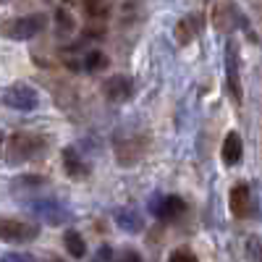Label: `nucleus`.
Returning a JSON list of instances; mask_svg holds the SVG:
<instances>
[{
	"mask_svg": "<svg viewBox=\"0 0 262 262\" xmlns=\"http://www.w3.org/2000/svg\"><path fill=\"white\" fill-rule=\"evenodd\" d=\"M242 152H244V144H242V137L236 134V131H231V134L226 137L223 142V163L226 165H236L238 160H242Z\"/></svg>",
	"mask_w": 262,
	"mask_h": 262,
	"instance_id": "nucleus-7",
	"label": "nucleus"
},
{
	"mask_svg": "<svg viewBox=\"0 0 262 262\" xmlns=\"http://www.w3.org/2000/svg\"><path fill=\"white\" fill-rule=\"evenodd\" d=\"M34 236H37V228L34 226L13 221V217H0V242L21 244V242H32Z\"/></svg>",
	"mask_w": 262,
	"mask_h": 262,
	"instance_id": "nucleus-4",
	"label": "nucleus"
},
{
	"mask_svg": "<svg viewBox=\"0 0 262 262\" xmlns=\"http://www.w3.org/2000/svg\"><path fill=\"white\" fill-rule=\"evenodd\" d=\"M55 21H58V29H60V34H71V32L76 29V24H74L71 13H69V11H63V8L55 13Z\"/></svg>",
	"mask_w": 262,
	"mask_h": 262,
	"instance_id": "nucleus-13",
	"label": "nucleus"
},
{
	"mask_svg": "<svg viewBox=\"0 0 262 262\" xmlns=\"http://www.w3.org/2000/svg\"><path fill=\"white\" fill-rule=\"evenodd\" d=\"M3 102L8 107H13V111H34V107L39 105V95L29 84H13V86L6 90Z\"/></svg>",
	"mask_w": 262,
	"mask_h": 262,
	"instance_id": "nucleus-3",
	"label": "nucleus"
},
{
	"mask_svg": "<svg viewBox=\"0 0 262 262\" xmlns=\"http://www.w3.org/2000/svg\"><path fill=\"white\" fill-rule=\"evenodd\" d=\"M63 165H66V170H69L71 176H81L84 173V165H81V160L76 155V149H63Z\"/></svg>",
	"mask_w": 262,
	"mask_h": 262,
	"instance_id": "nucleus-11",
	"label": "nucleus"
},
{
	"mask_svg": "<svg viewBox=\"0 0 262 262\" xmlns=\"http://www.w3.org/2000/svg\"><path fill=\"white\" fill-rule=\"evenodd\" d=\"M45 27H48V18L42 16V13H32V16H21V18L11 21V24H6L3 32H6L11 39H32V37H37Z\"/></svg>",
	"mask_w": 262,
	"mask_h": 262,
	"instance_id": "nucleus-2",
	"label": "nucleus"
},
{
	"mask_svg": "<svg viewBox=\"0 0 262 262\" xmlns=\"http://www.w3.org/2000/svg\"><path fill=\"white\" fill-rule=\"evenodd\" d=\"M97 3H100V0H86V11L95 13V11H97Z\"/></svg>",
	"mask_w": 262,
	"mask_h": 262,
	"instance_id": "nucleus-17",
	"label": "nucleus"
},
{
	"mask_svg": "<svg viewBox=\"0 0 262 262\" xmlns=\"http://www.w3.org/2000/svg\"><path fill=\"white\" fill-rule=\"evenodd\" d=\"M168 262H196V257L189 249H176V252H170Z\"/></svg>",
	"mask_w": 262,
	"mask_h": 262,
	"instance_id": "nucleus-15",
	"label": "nucleus"
},
{
	"mask_svg": "<svg viewBox=\"0 0 262 262\" xmlns=\"http://www.w3.org/2000/svg\"><path fill=\"white\" fill-rule=\"evenodd\" d=\"M176 37H179L181 45H186V42L194 37V21H191V18L179 21V24H176Z\"/></svg>",
	"mask_w": 262,
	"mask_h": 262,
	"instance_id": "nucleus-12",
	"label": "nucleus"
},
{
	"mask_svg": "<svg viewBox=\"0 0 262 262\" xmlns=\"http://www.w3.org/2000/svg\"><path fill=\"white\" fill-rule=\"evenodd\" d=\"M105 66H107V58H105L100 50H95V53L86 55V69H90V71H100V69H105Z\"/></svg>",
	"mask_w": 262,
	"mask_h": 262,
	"instance_id": "nucleus-14",
	"label": "nucleus"
},
{
	"mask_svg": "<svg viewBox=\"0 0 262 262\" xmlns=\"http://www.w3.org/2000/svg\"><path fill=\"white\" fill-rule=\"evenodd\" d=\"M102 92L111 97V100L121 102V100H126V97L131 95V81H128L126 76H113V79H107V81H105Z\"/></svg>",
	"mask_w": 262,
	"mask_h": 262,
	"instance_id": "nucleus-8",
	"label": "nucleus"
},
{
	"mask_svg": "<svg viewBox=\"0 0 262 262\" xmlns=\"http://www.w3.org/2000/svg\"><path fill=\"white\" fill-rule=\"evenodd\" d=\"M228 205H231V212L236 217H249L252 215V191L247 184H236L228 194Z\"/></svg>",
	"mask_w": 262,
	"mask_h": 262,
	"instance_id": "nucleus-5",
	"label": "nucleus"
},
{
	"mask_svg": "<svg viewBox=\"0 0 262 262\" xmlns=\"http://www.w3.org/2000/svg\"><path fill=\"white\" fill-rule=\"evenodd\" d=\"M0 144H3V134H0Z\"/></svg>",
	"mask_w": 262,
	"mask_h": 262,
	"instance_id": "nucleus-18",
	"label": "nucleus"
},
{
	"mask_svg": "<svg viewBox=\"0 0 262 262\" xmlns=\"http://www.w3.org/2000/svg\"><path fill=\"white\" fill-rule=\"evenodd\" d=\"M63 242H66V249H69V254H71V257L81 259V257L86 254V244H84V238H81L76 231H66Z\"/></svg>",
	"mask_w": 262,
	"mask_h": 262,
	"instance_id": "nucleus-9",
	"label": "nucleus"
},
{
	"mask_svg": "<svg viewBox=\"0 0 262 262\" xmlns=\"http://www.w3.org/2000/svg\"><path fill=\"white\" fill-rule=\"evenodd\" d=\"M226 71H228V90H231L233 100L242 102V81H238V63H236L233 45H228V50H226Z\"/></svg>",
	"mask_w": 262,
	"mask_h": 262,
	"instance_id": "nucleus-6",
	"label": "nucleus"
},
{
	"mask_svg": "<svg viewBox=\"0 0 262 262\" xmlns=\"http://www.w3.org/2000/svg\"><path fill=\"white\" fill-rule=\"evenodd\" d=\"M121 262H142V259H139V254H137V252H126V254L121 257Z\"/></svg>",
	"mask_w": 262,
	"mask_h": 262,
	"instance_id": "nucleus-16",
	"label": "nucleus"
},
{
	"mask_svg": "<svg viewBox=\"0 0 262 262\" xmlns=\"http://www.w3.org/2000/svg\"><path fill=\"white\" fill-rule=\"evenodd\" d=\"M45 149V139L34 134H13L8 142V160L11 163H24Z\"/></svg>",
	"mask_w": 262,
	"mask_h": 262,
	"instance_id": "nucleus-1",
	"label": "nucleus"
},
{
	"mask_svg": "<svg viewBox=\"0 0 262 262\" xmlns=\"http://www.w3.org/2000/svg\"><path fill=\"white\" fill-rule=\"evenodd\" d=\"M184 210H186L184 200H179V196H165L163 205L158 207V215H163V217H176V215H181Z\"/></svg>",
	"mask_w": 262,
	"mask_h": 262,
	"instance_id": "nucleus-10",
	"label": "nucleus"
}]
</instances>
